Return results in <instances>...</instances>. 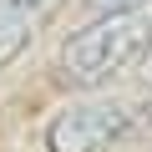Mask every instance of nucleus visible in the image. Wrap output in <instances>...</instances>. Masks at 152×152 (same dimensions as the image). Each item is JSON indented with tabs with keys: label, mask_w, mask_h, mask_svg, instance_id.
Instances as JSON below:
<instances>
[{
	"label": "nucleus",
	"mask_w": 152,
	"mask_h": 152,
	"mask_svg": "<svg viewBox=\"0 0 152 152\" xmlns=\"http://www.w3.org/2000/svg\"><path fill=\"white\" fill-rule=\"evenodd\" d=\"M152 51V10H122V15H91L81 31H71L51 61L56 81L66 91H102L122 71L142 66Z\"/></svg>",
	"instance_id": "1"
},
{
	"label": "nucleus",
	"mask_w": 152,
	"mask_h": 152,
	"mask_svg": "<svg viewBox=\"0 0 152 152\" xmlns=\"http://www.w3.org/2000/svg\"><path fill=\"white\" fill-rule=\"evenodd\" d=\"M137 102L127 96H102V91H86V96H71L66 107H56L41 127V152H112L132 137L137 127Z\"/></svg>",
	"instance_id": "2"
},
{
	"label": "nucleus",
	"mask_w": 152,
	"mask_h": 152,
	"mask_svg": "<svg viewBox=\"0 0 152 152\" xmlns=\"http://www.w3.org/2000/svg\"><path fill=\"white\" fill-rule=\"evenodd\" d=\"M41 20H46V15L31 10V5H20V0H0V66L20 61V51L36 41Z\"/></svg>",
	"instance_id": "3"
},
{
	"label": "nucleus",
	"mask_w": 152,
	"mask_h": 152,
	"mask_svg": "<svg viewBox=\"0 0 152 152\" xmlns=\"http://www.w3.org/2000/svg\"><path fill=\"white\" fill-rule=\"evenodd\" d=\"M91 15H122V10H152V0H86Z\"/></svg>",
	"instance_id": "4"
},
{
	"label": "nucleus",
	"mask_w": 152,
	"mask_h": 152,
	"mask_svg": "<svg viewBox=\"0 0 152 152\" xmlns=\"http://www.w3.org/2000/svg\"><path fill=\"white\" fill-rule=\"evenodd\" d=\"M132 137H147V142H152V107H142V112H137V127H132Z\"/></svg>",
	"instance_id": "5"
},
{
	"label": "nucleus",
	"mask_w": 152,
	"mask_h": 152,
	"mask_svg": "<svg viewBox=\"0 0 152 152\" xmlns=\"http://www.w3.org/2000/svg\"><path fill=\"white\" fill-rule=\"evenodd\" d=\"M137 81L152 91V51H147V56H142V66H137Z\"/></svg>",
	"instance_id": "6"
}]
</instances>
